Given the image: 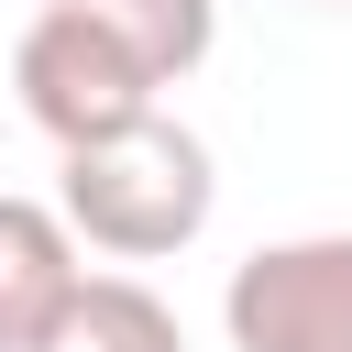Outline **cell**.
Segmentation results:
<instances>
[{
    "instance_id": "cell-6",
    "label": "cell",
    "mask_w": 352,
    "mask_h": 352,
    "mask_svg": "<svg viewBox=\"0 0 352 352\" xmlns=\"http://www.w3.org/2000/svg\"><path fill=\"white\" fill-rule=\"evenodd\" d=\"M154 88H176V77H198L209 66V44H220V0H77Z\"/></svg>"
},
{
    "instance_id": "cell-5",
    "label": "cell",
    "mask_w": 352,
    "mask_h": 352,
    "mask_svg": "<svg viewBox=\"0 0 352 352\" xmlns=\"http://www.w3.org/2000/svg\"><path fill=\"white\" fill-rule=\"evenodd\" d=\"M33 352H187V330L143 275H77V297L44 319Z\"/></svg>"
},
{
    "instance_id": "cell-3",
    "label": "cell",
    "mask_w": 352,
    "mask_h": 352,
    "mask_svg": "<svg viewBox=\"0 0 352 352\" xmlns=\"http://www.w3.org/2000/svg\"><path fill=\"white\" fill-rule=\"evenodd\" d=\"M231 352H352V231H297L231 264L220 286Z\"/></svg>"
},
{
    "instance_id": "cell-7",
    "label": "cell",
    "mask_w": 352,
    "mask_h": 352,
    "mask_svg": "<svg viewBox=\"0 0 352 352\" xmlns=\"http://www.w3.org/2000/svg\"><path fill=\"white\" fill-rule=\"evenodd\" d=\"M319 11H352V0H319Z\"/></svg>"
},
{
    "instance_id": "cell-2",
    "label": "cell",
    "mask_w": 352,
    "mask_h": 352,
    "mask_svg": "<svg viewBox=\"0 0 352 352\" xmlns=\"http://www.w3.org/2000/svg\"><path fill=\"white\" fill-rule=\"evenodd\" d=\"M11 88H22V121H33L55 154H66V143H99V132H121V121H143V110H165V88H154L77 0H44V11L22 22Z\"/></svg>"
},
{
    "instance_id": "cell-1",
    "label": "cell",
    "mask_w": 352,
    "mask_h": 352,
    "mask_svg": "<svg viewBox=\"0 0 352 352\" xmlns=\"http://www.w3.org/2000/svg\"><path fill=\"white\" fill-rule=\"evenodd\" d=\"M209 209H220V165H209V143H198L176 110H143V121H121V132H99V143H66L55 220H66L88 253H110V264H165V253H187V242L209 231Z\"/></svg>"
},
{
    "instance_id": "cell-4",
    "label": "cell",
    "mask_w": 352,
    "mask_h": 352,
    "mask_svg": "<svg viewBox=\"0 0 352 352\" xmlns=\"http://www.w3.org/2000/svg\"><path fill=\"white\" fill-rule=\"evenodd\" d=\"M77 231L44 209V198H11L0 187V352H33L44 319L77 297Z\"/></svg>"
}]
</instances>
